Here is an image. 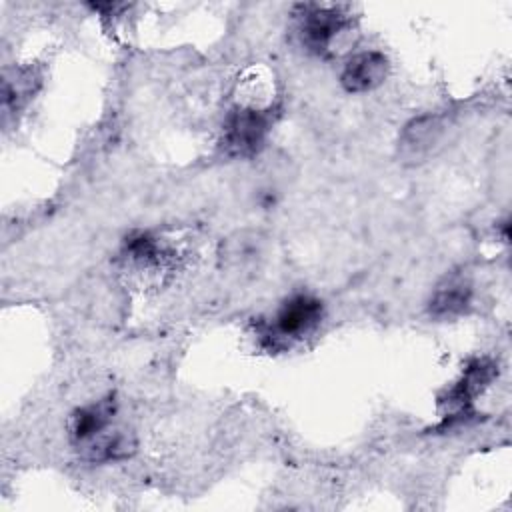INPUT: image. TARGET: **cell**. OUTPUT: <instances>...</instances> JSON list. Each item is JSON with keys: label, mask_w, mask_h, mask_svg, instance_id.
<instances>
[{"label": "cell", "mask_w": 512, "mask_h": 512, "mask_svg": "<svg viewBox=\"0 0 512 512\" xmlns=\"http://www.w3.org/2000/svg\"><path fill=\"white\" fill-rule=\"evenodd\" d=\"M270 118L256 108H236L228 114L222 130V150L228 156L256 154L268 134Z\"/></svg>", "instance_id": "1"}, {"label": "cell", "mask_w": 512, "mask_h": 512, "mask_svg": "<svg viewBox=\"0 0 512 512\" xmlns=\"http://www.w3.org/2000/svg\"><path fill=\"white\" fill-rule=\"evenodd\" d=\"M320 316L322 304L316 298L308 294L292 296L278 310L272 324L274 336L270 338H300L320 322Z\"/></svg>", "instance_id": "2"}, {"label": "cell", "mask_w": 512, "mask_h": 512, "mask_svg": "<svg viewBox=\"0 0 512 512\" xmlns=\"http://www.w3.org/2000/svg\"><path fill=\"white\" fill-rule=\"evenodd\" d=\"M344 26H346V16L340 12V8L310 6V8H304L300 32H302L304 44L310 50L322 52L330 46L334 36Z\"/></svg>", "instance_id": "3"}, {"label": "cell", "mask_w": 512, "mask_h": 512, "mask_svg": "<svg viewBox=\"0 0 512 512\" xmlns=\"http://www.w3.org/2000/svg\"><path fill=\"white\" fill-rule=\"evenodd\" d=\"M388 74V58L380 52H360L352 56L340 74V82L348 92H366L384 82Z\"/></svg>", "instance_id": "4"}, {"label": "cell", "mask_w": 512, "mask_h": 512, "mask_svg": "<svg viewBox=\"0 0 512 512\" xmlns=\"http://www.w3.org/2000/svg\"><path fill=\"white\" fill-rule=\"evenodd\" d=\"M114 416V402L112 400H100L90 406H84L74 412L70 420V436L72 440L82 446L104 434V430L112 424Z\"/></svg>", "instance_id": "5"}, {"label": "cell", "mask_w": 512, "mask_h": 512, "mask_svg": "<svg viewBox=\"0 0 512 512\" xmlns=\"http://www.w3.org/2000/svg\"><path fill=\"white\" fill-rule=\"evenodd\" d=\"M264 254V238L258 232L242 230L228 236L220 246V258L230 270H246Z\"/></svg>", "instance_id": "6"}, {"label": "cell", "mask_w": 512, "mask_h": 512, "mask_svg": "<svg viewBox=\"0 0 512 512\" xmlns=\"http://www.w3.org/2000/svg\"><path fill=\"white\" fill-rule=\"evenodd\" d=\"M470 304V284L462 278H450L438 286L430 300V314L436 318H452L462 314Z\"/></svg>", "instance_id": "7"}, {"label": "cell", "mask_w": 512, "mask_h": 512, "mask_svg": "<svg viewBox=\"0 0 512 512\" xmlns=\"http://www.w3.org/2000/svg\"><path fill=\"white\" fill-rule=\"evenodd\" d=\"M440 130L442 128H440L438 120L432 116L412 120L402 134V150L410 158H420L422 154H426L432 148V144H436Z\"/></svg>", "instance_id": "8"}, {"label": "cell", "mask_w": 512, "mask_h": 512, "mask_svg": "<svg viewBox=\"0 0 512 512\" xmlns=\"http://www.w3.org/2000/svg\"><path fill=\"white\" fill-rule=\"evenodd\" d=\"M158 244L154 242V238H150L148 234L140 232V234H134L126 240V254L140 262V264H150V262H156L158 260Z\"/></svg>", "instance_id": "9"}]
</instances>
